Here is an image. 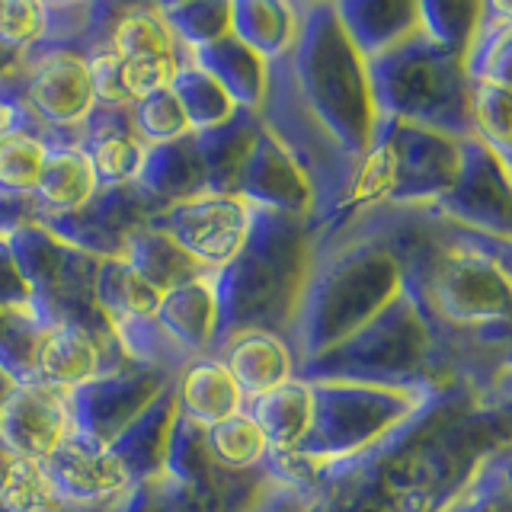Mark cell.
I'll list each match as a JSON object with an SVG mask.
<instances>
[{
  "label": "cell",
  "mask_w": 512,
  "mask_h": 512,
  "mask_svg": "<svg viewBox=\"0 0 512 512\" xmlns=\"http://www.w3.org/2000/svg\"><path fill=\"white\" fill-rule=\"evenodd\" d=\"M36 368L48 388H80L100 375V349L84 330L64 324L42 333Z\"/></svg>",
  "instance_id": "obj_5"
},
{
  "label": "cell",
  "mask_w": 512,
  "mask_h": 512,
  "mask_svg": "<svg viewBox=\"0 0 512 512\" xmlns=\"http://www.w3.org/2000/svg\"><path fill=\"white\" fill-rule=\"evenodd\" d=\"M48 477L58 487H71L80 496H106L112 490H122L128 484V471L116 455H87V452H71V448H58L48 455L45 464Z\"/></svg>",
  "instance_id": "obj_8"
},
{
  "label": "cell",
  "mask_w": 512,
  "mask_h": 512,
  "mask_svg": "<svg viewBox=\"0 0 512 512\" xmlns=\"http://www.w3.org/2000/svg\"><path fill=\"white\" fill-rule=\"evenodd\" d=\"M176 77H180V61H176V55L132 58L119 64V80H122V93L128 106L151 100L157 93H167L176 84Z\"/></svg>",
  "instance_id": "obj_14"
},
{
  "label": "cell",
  "mask_w": 512,
  "mask_h": 512,
  "mask_svg": "<svg viewBox=\"0 0 512 512\" xmlns=\"http://www.w3.org/2000/svg\"><path fill=\"white\" fill-rule=\"evenodd\" d=\"M55 500V484L45 471V461L16 455L4 474L0 503L10 512H42Z\"/></svg>",
  "instance_id": "obj_11"
},
{
  "label": "cell",
  "mask_w": 512,
  "mask_h": 512,
  "mask_svg": "<svg viewBox=\"0 0 512 512\" xmlns=\"http://www.w3.org/2000/svg\"><path fill=\"white\" fill-rule=\"evenodd\" d=\"M93 87L87 74V61L71 52H58L48 58L32 77V103L52 122H77L93 106Z\"/></svg>",
  "instance_id": "obj_4"
},
{
  "label": "cell",
  "mask_w": 512,
  "mask_h": 512,
  "mask_svg": "<svg viewBox=\"0 0 512 512\" xmlns=\"http://www.w3.org/2000/svg\"><path fill=\"white\" fill-rule=\"evenodd\" d=\"M224 368L231 372L234 384L244 404L260 400L263 394L282 388L285 381H292V359L282 340L272 333H244L231 343L228 356L221 359Z\"/></svg>",
  "instance_id": "obj_3"
},
{
  "label": "cell",
  "mask_w": 512,
  "mask_h": 512,
  "mask_svg": "<svg viewBox=\"0 0 512 512\" xmlns=\"http://www.w3.org/2000/svg\"><path fill=\"white\" fill-rule=\"evenodd\" d=\"M397 183V154L394 148H378L365 157L362 170L356 173V183H352V202L359 205H372L384 199Z\"/></svg>",
  "instance_id": "obj_16"
},
{
  "label": "cell",
  "mask_w": 512,
  "mask_h": 512,
  "mask_svg": "<svg viewBox=\"0 0 512 512\" xmlns=\"http://www.w3.org/2000/svg\"><path fill=\"white\" fill-rule=\"evenodd\" d=\"M176 228L170 237L199 263H224L244 247L247 237V208L240 199L208 196L176 208Z\"/></svg>",
  "instance_id": "obj_1"
},
{
  "label": "cell",
  "mask_w": 512,
  "mask_h": 512,
  "mask_svg": "<svg viewBox=\"0 0 512 512\" xmlns=\"http://www.w3.org/2000/svg\"><path fill=\"white\" fill-rule=\"evenodd\" d=\"M208 452H212L224 468L244 471V468H253L256 461H263L269 445L253 416L240 410L231 420L208 429Z\"/></svg>",
  "instance_id": "obj_10"
},
{
  "label": "cell",
  "mask_w": 512,
  "mask_h": 512,
  "mask_svg": "<svg viewBox=\"0 0 512 512\" xmlns=\"http://www.w3.org/2000/svg\"><path fill=\"white\" fill-rule=\"evenodd\" d=\"M112 52L122 61L132 58H157V55H176L170 26L157 13H128L112 32Z\"/></svg>",
  "instance_id": "obj_13"
},
{
  "label": "cell",
  "mask_w": 512,
  "mask_h": 512,
  "mask_svg": "<svg viewBox=\"0 0 512 512\" xmlns=\"http://www.w3.org/2000/svg\"><path fill=\"white\" fill-rule=\"evenodd\" d=\"M96 186L100 180H96L87 151H48L32 192H39V199L52 208H80L93 199Z\"/></svg>",
  "instance_id": "obj_9"
},
{
  "label": "cell",
  "mask_w": 512,
  "mask_h": 512,
  "mask_svg": "<svg viewBox=\"0 0 512 512\" xmlns=\"http://www.w3.org/2000/svg\"><path fill=\"white\" fill-rule=\"evenodd\" d=\"M48 148L26 132L0 135V186L16 192H32L42 176Z\"/></svg>",
  "instance_id": "obj_12"
},
{
  "label": "cell",
  "mask_w": 512,
  "mask_h": 512,
  "mask_svg": "<svg viewBox=\"0 0 512 512\" xmlns=\"http://www.w3.org/2000/svg\"><path fill=\"white\" fill-rule=\"evenodd\" d=\"M180 400L183 410L205 429L231 420V416L244 410V397H240L237 384L221 359H202L189 365L180 381Z\"/></svg>",
  "instance_id": "obj_6"
},
{
  "label": "cell",
  "mask_w": 512,
  "mask_h": 512,
  "mask_svg": "<svg viewBox=\"0 0 512 512\" xmlns=\"http://www.w3.org/2000/svg\"><path fill=\"white\" fill-rule=\"evenodd\" d=\"M45 29V7L32 0H0V42L29 45Z\"/></svg>",
  "instance_id": "obj_17"
},
{
  "label": "cell",
  "mask_w": 512,
  "mask_h": 512,
  "mask_svg": "<svg viewBox=\"0 0 512 512\" xmlns=\"http://www.w3.org/2000/svg\"><path fill=\"white\" fill-rule=\"evenodd\" d=\"M250 416L256 420V426L263 429L269 448L288 452V448H295L311 429V416H314L311 388L301 381H285L282 388L253 400Z\"/></svg>",
  "instance_id": "obj_7"
},
{
  "label": "cell",
  "mask_w": 512,
  "mask_h": 512,
  "mask_svg": "<svg viewBox=\"0 0 512 512\" xmlns=\"http://www.w3.org/2000/svg\"><path fill=\"white\" fill-rule=\"evenodd\" d=\"M0 420H4L7 442L16 452L39 461L58 452L64 442V429H68L61 394L42 381H32L26 391L16 394L7 410H0Z\"/></svg>",
  "instance_id": "obj_2"
},
{
  "label": "cell",
  "mask_w": 512,
  "mask_h": 512,
  "mask_svg": "<svg viewBox=\"0 0 512 512\" xmlns=\"http://www.w3.org/2000/svg\"><path fill=\"white\" fill-rule=\"evenodd\" d=\"M477 119L480 125H484V132L493 135V141L506 144V128H509V103H506V87L503 84H493V80H487L484 87H480V96H477Z\"/></svg>",
  "instance_id": "obj_18"
},
{
  "label": "cell",
  "mask_w": 512,
  "mask_h": 512,
  "mask_svg": "<svg viewBox=\"0 0 512 512\" xmlns=\"http://www.w3.org/2000/svg\"><path fill=\"white\" fill-rule=\"evenodd\" d=\"M90 164L96 170V180L128 183L144 167V148L128 135H106L90 148Z\"/></svg>",
  "instance_id": "obj_15"
}]
</instances>
